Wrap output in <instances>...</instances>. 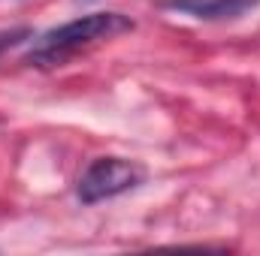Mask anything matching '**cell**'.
Listing matches in <instances>:
<instances>
[{
    "instance_id": "cell-3",
    "label": "cell",
    "mask_w": 260,
    "mask_h": 256,
    "mask_svg": "<svg viewBox=\"0 0 260 256\" xmlns=\"http://www.w3.org/2000/svg\"><path fill=\"white\" fill-rule=\"evenodd\" d=\"M257 0H164L167 9L194 15V18H236L242 12H248Z\"/></svg>"
},
{
    "instance_id": "cell-2",
    "label": "cell",
    "mask_w": 260,
    "mask_h": 256,
    "mask_svg": "<svg viewBox=\"0 0 260 256\" xmlns=\"http://www.w3.org/2000/svg\"><path fill=\"white\" fill-rule=\"evenodd\" d=\"M145 181V169L136 160H124V157H97L88 163V169L79 178V199L85 205H97L103 199L121 196V193L133 190Z\"/></svg>"
},
{
    "instance_id": "cell-1",
    "label": "cell",
    "mask_w": 260,
    "mask_h": 256,
    "mask_svg": "<svg viewBox=\"0 0 260 256\" xmlns=\"http://www.w3.org/2000/svg\"><path fill=\"white\" fill-rule=\"evenodd\" d=\"M127 30H133V21L127 15H121V12H91V15L73 18L61 27H52L43 36H37V42L30 46V55L24 61L37 66L64 64L67 58L79 55L82 49H91L103 39H115Z\"/></svg>"
},
{
    "instance_id": "cell-4",
    "label": "cell",
    "mask_w": 260,
    "mask_h": 256,
    "mask_svg": "<svg viewBox=\"0 0 260 256\" xmlns=\"http://www.w3.org/2000/svg\"><path fill=\"white\" fill-rule=\"evenodd\" d=\"M30 36V30H9V33H0V52L3 49H12V46H18L21 39H27Z\"/></svg>"
}]
</instances>
